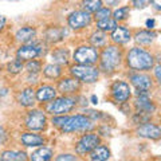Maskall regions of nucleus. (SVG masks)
Listing matches in <instances>:
<instances>
[{
  "instance_id": "1",
  "label": "nucleus",
  "mask_w": 161,
  "mask_h": 161,
  "mask_svg": "<svg viewBox=\"0 0 161 161\" xmlns=\"http://www.w3.org/2000/svg\"><path fill=\"white\" fill-rule=\"evenodd\" d=\"M124 55L125 48L114 43H108L99 50V59L97 66L101 75L113 77L124 70Z\"/></svg>"
},
{
  "instance_id": "2",
  "label": "nucleus",
  "mask_w": 161,
  "mask_h": 161,
  "mask_svg": "<svg viewBox=\"0 0 161 161\" xmlns=\"http://www.w3.org/2000/svg\"><path fill=\"white\" fill-rule=\"evenodd\" d=\"M156 55L152 50L134 44L133 47L125 50L124 69L130 71H150L154 66Z\"/></svg>"
},
{
  "instance_id": "3",
  "label": "nucleus",
  "mask_w": 161,
  "mask_h": 161,
  "mask_svg": "<svg viewBox=\"0 0 161 161\" xmlns=\"http://www.w3.org/2000/svg\"><path fill=\"white\" fill-rule=\"evenodd\" d=\"M97 124L92 121L85 113H70L66 115L63 125L59 128L62 134H80L95 130Z\"/></svg>"
},
{
  "instance_id": "4",
  "label": "nucleus",
  "mask_w": 161,
  "mask_h": 161,
  "mask_svg": "<svg viewBox=\"0 0 161 161\" xmlns=\"http://www.w3.org/2000/svg\"><path fill=\"white\" fill-rule=\"evenodd\" d=\"M50 126V117L42 106H35L27 109L23 118V129L30 132L44 133Z\"/></svg>"
},
{
  "instance_id": "5",
  "label": "nucleus",
  "mask_w": 161,
  "mask_h": 161,
  "mask_svg": "<svg viewBox=\"0 0 161 161\" xmlns=\"http://www.w3.org/2000/svg\"><path fill=\"white\" fill-rule=\"evenodd\" d=\"M44 112L51 115H63V114H70L74 110L78 109L77 105V95H62L58 94L53 101L42 105Z\"/></svg>"
},
{
  "instance_id": "6",
  "label": "nucleus",
  "mask_w": 161,
  "mask_h": 161,
  "mask_svg": "<svg viewBox=\"0 0 161 161\" xmlns=\"http://www.w3.org/2000/svg\"><path fill=\"white\" fill-rule=\"evenodd\" d=\"M50 51V46L43 42L42 39H35L31 43L19 44L18 48L15 50V58H18L22 62H27L31 59L40 58L43 59Z\"/></svg>"
},
{
  "instance_id": "7",
  "label": "nucleus",
  "mask_w": 161,
  "mask_h": 161,
  "mask_svg": "<svg viewBox=\"0 0 161 161\" xmlns=\"http://www.w3.org/2000/svg\"><path fill=\"white\" fill-rule=\"evenodd\" d=\"M66 73L70 74L75 79H78L83 85H94L97 83L101 78V71L97 64H78L70 63L66 67Z\"/></svg>"
},
{
  "instance_id": "8",
  "label": "nucleus",
  "mask_w": 161,
  "mask_h": 161,
  "mask_svg": "<svg viewBox=\"0 0 161 161\" xmlns=\"http://www.w3.org/2000/svg\"><path fill=\"white\" fill-rule=\"evenodd\" d=\"M132 97H133V89L126 79L118 78V79H114L109 85L106 99H109L115 106H121V105L126 102H130Z\"/></svg>"
},
{
  "instance_id": "9",
  "label": "nucleus",
  "mask_w": 161,
  "mask_h": 161,
  "mask_svg": "<svg viewBox=\"0 0 161 161\" xmlns=\"http://www.w3.org/2000/svg\"><path fill=\"white\" fill-rule=\"evenodd\" d=\"M125 79L132 86L133 92H154L160 86L156 85L149 71H125Z\"/></svg>"
},
{
  "instance_id": "10",
  "label": "nucleus",
  "mask_w": 161,
  "mask_h": 161,
  "mask_svg": "<svg viewBox=\"0 0 161 161\" xmlns=\"http://www.w3.org/2000/svg\"><path fill=\"white\" fill-rule=\"evenodd\" d=\"M101 142H103V140L95 130L80 133V134H78V138L75 140V142H74V153L79 156V157H86Z\"/></svg>"
},
{
  "instance_id": "11",
  "label": "nucleus",
  "mask_w": 161,
  "mask_h": 161,
  "mask_svg": "<svg viewBox=\"0 0 161 161\" xmlns=\"http://www.w3.org/2000/svg\"><path fill=\"white\" fill-rule=\"evenodd\" d=\"M93 24H94L93 15L86 12L82 8L74 9L66 18V27L73 32L87 31L89 28H92Z\"/></svg>"
},
{
  "instance_id": "12",
  "label": "nucleus",
  "mask_w": 161,
  "mask_h": 161,
  "mask_svg": "<svg viewBox=\"0 0 161 161\" xmlns=\"http://www.w3.org/2000/svg\"><path fill=\"white\" fill-rule=\"evenodd\" d=\"M99 59V50L93 47L87 42L75 46L71 53V63L78 64H97Z\"/></svg>"
},
{
  "instance_id": "13",
  "label": "nucleus",
  "mask_w": 161,
  "mask_h": 161,
  "mask_svg": "<svg viewBox=\"0 0 161 161\" xmlns=\"http://www.w3.org/2000/svg\"><path fill=\"white\" fill-rule=\"evenodd\" d=\"M54 85L57 87L58 94L62 95H77L83 89V85L67 73H64L59 79L55 80Z\"/></svg>"
},
{
  "instance_id": "14",
  "label": "nucleus",
  "mask_w": 161,
  "mask_h": 161,
  "mask_svg": "<svg viewBox=\"0 0 161 161\" xmlns=\"http://www.w3.org/2000/svg\"><path fill=\"white\" fill-rule=\"evenodd\" d=\"M133 110L142 113H148L154 115L158 112V103L157 101L153 99V93L150 94H141V95H133L130 99Z\"/></svg>"
},
{
  "instance_id": "15",
  "label": "nucleus",
  "mask_w": 161,
  "mask_h": 161,
  "mask_svg": "<svg viewBox=\"0 0 161 161\" xmlns=\"http://www.w3.org/2000/svg\"><path fill=\"white\" fill-rule=\"evenodd\" d=\"M70 30L66 26H59V24H51L47 26L43 31V38L42 40L46 42L48 46H57L64 42L67 38Z\"/></svg>"
},
{
  "instance_id": "16",
  "label": "nucleus",
  "mask_w": 161,
  "mask_h": 161,
  "mask_svg": "<svg viewBox=\"0 0 161 161\" xmlns=\"http://www.w3.org/2000/svg\"><path fill=\"white\" fill-rule=\"evenodd\" d=\"M134 134L140 138L149 140V141H160L161 140V128L158 122L150 119L140 125H136Z\"/></svg>"
},
{
  "instance_id": "17",
  "label": "nucleus",
  "mask_w": 161,
  "mask_h": 161,
  "mask_svg": "<svg viewBox=\"0 0 161 161\" xmlns=\"http://www.w3.org/2000/svg\"><path fill=\"white\" fill-rule=\"evenodd\" d=\"M15 102L18 103L19 108L22 109H31L38 106V101H36V95H35V86H26L20 87L16 93H15Z\"/></svg>"
},
{
  "instance_id": "18",
  "label": "nucleus",
  "mask_w": 161,
  "mask_h": 161,
  "mask_svg": "<svg viewBox=\"0 0 161 161\" xmlns=\"http://www.w3.org/2000/svg\"><path fill=\"white\" fill-rule=\"evenodd\" d=\"M132 39H133V31L128 26H125L124 23L118 24V26L109 34L110 43H114L121 47H125L126 44H129L132 42Z\"/></svg>"
},
{
  "instance_id": "19",
  "label": "nucleus",
  "mask_w": 161,
  "mask_h": 161,
  "mask_svg": "<svg viewBox=\"0 0 161 161\" xmlns=\"http://www.w3.org/2000/svg\"><path fill=\"white\" fill-rule=\"evenodd\" d=\"M48 138L44 136L43 133H38V132H30V130H24L20 133L19 136V144L23 148H38L42 145L47 144Z\"/></svg>"
},
{
  "instance_id": "20",
  "label": "nucleus",
  "mask_w": 161,
  "mask_h": 161,
  "mask_svg": "<svg viewBox=\"0 0 161 161\" xmlns=\"http://www.w3.org/2000/svg\"><path fill=\"white\" fill-rule=\"evenodd\" d=\"M35 95H36L38 105L42 106V105L53 101L58 95V92H57V87H55L54 83L40 82L39 85L35 86Z\"/></svg>"
},
{
  "instance_id": "21",
  "label": "nucleus",
  "mask_w": 161,
  "mask_h": 161,
  "mask_svg": "<svg viewBox=\"0 0 161 161\" xmlns=\"http://www.w3.org/2000/svg\"><path fill=\"white\" fill-rule=\"evenodd\" d=\"M157 38H158L157 31L142 28V30H136V31H133V39L132 40H134V43L137 44V46L149 48L156 43Z\"/></svg>"
},
{
  "instance_id": "22",
  "label": "nucleus",
  "mask_w": 161,
  "mask_h": 161,
  "mask_svg": "<svg viewBox=\"0 0 161 161\" xmlns=\"http://www.w3.org/2000/svg\"><path fill=\"white\" fill-rule=\"evenodd\" d=\"M48 55L51 58L53 63H57L64 69L71 63V51H70V48L67 46H59V44H57L54 48H50Z\"/></svg>"
},
{
  "instance_id": "23",
  "label": "nucleus",
  "mask_w": 161,
  "mask_h": 161,
  "mask_svg": "<svg viewBox=\"0 0 161 161\" xmlns=\"http://www.w3.org/2000/svg\"><path fill=\"white\" fill-rule=\"evenodd\" d=\"M35 39H38V28L31 24H24L20 26L14 34V40L18 44L31 43Z\"/></svg>"
},
{
  "instance_id": "24",
  "label": "nucleus",
  "mask_w": 161,
  "mask_h": 161,
  "mask_svg": "<svg viewBox=\"0 0 161 161\" xmlns=\"http://www.w3.org/2000/svg\"><path fill=\"white\" fill-rule=\"evenodd\" d=\"M64 73H66L64 67L59 66V64H57V63L50 62V63H43L42 73H40V75H42L43 79L53 80V82H55V80L59 79Z\"/></svg>"
},
{
  "instance_id": "25",
  "label": "nucleus",
  "mask_w": 161,
  "mask_h": 161,
  "mask_svg": "<svg viewBox=\"0 0 161 161\" xmlns=\"http://www.w3.org/2000/svg\"><path fill=\"white\" fill-rule=\"evenodd\" d=\"M86 42L89 44H92L93 47L101 50L102 47L106 46L108 43H110V40H109V35L108 34L99 31V30H97V28H93L92 31L87 34Z\"/></svg>"
},
{
  "instance_id": "26",
  "label": "nucleus",
  "mask_w": 161,
  "mask_h": 161,
  "mask_svg": "<svg viewBox=\"0 0 161 161\" xmlns=\"http://www.w3.org/2000/svg\"><path fill=\"white\" fill-rule=\"evenodd\" d=\"M54 149L48 147V144H44L42 147L35 148L31 153L28 154V160L32 161H50L54 158Z\"/></svg>"
},
{
  "instance_id": "27",
  "label": "nucleus",
  "mask_w": 161,
  "mask_h": 161,
  "mask_svg": "<svg viewBox=\"0 0 161 161\" xmlns=\"http://www.w3.org/2000/svg\"><path fill=\"white\" fill-rule=\"evenodd\" d=\"M86 158L90 161H108L112 158V150L106 144L101 142L98 147H95L92 152H90Z\"/></svg>"
},
{
  "instance_id": "28",
  "label": "nucleus",
  "mask_w": 161,
  "mask_h": 161,
  "mask_svg": "<svg viewBox=\"0 0 161 161\" xmlns=\"http://www.w3.org/2000/svg\"><path fill=\"white\" fill-rule=\"evenodd\" d=\"M2 161H27L28 153L22 149H4L0 152Z\"/></svg>"
},
{
  "instance_id": "29",
  "label": "nucleus",
  "mask_w": 161,
  "mask_h": 161,
  "mask_svg": "<svg viewBox=\"0 0 161 161\" xmlns=\"http://www.w3.org/2000/svg\"><path fill=\"white\" fill-rule=\"evenodd\" d=\"M130 12H132V7L130 6H121V7H114L112 9V18L117 22L118 24L128 22L130 18Z\"/></svg>"
},
{
  "instance_id": "30",
  "label": "nucleus",
  "mask_w": 161,
  "mask_h": 161,
  "mask_svg": "<svg viewBox=\"0 0 161 161\" xmlns=\"http://www.w3.org/2000/svg\"><path fill=\"white\" fill-rule=\"evenodd\" d=\"M94 28H97V30H99V31H102V32H105V34H110L113 31V30L118 26V23L115 22V20L110 16V18H108V19H103V20H98V22H94Z\"/></svg>"
},
{
  "instance_id": "31",
  "label": "nucleus",
  "mask_w": 161,
  "mask_h": 161,
  "mask_svg": "<svg viewBox=\"0 0 161 161\" xmlns=\"http://www.w3.org/2000/svg\"><path fill=\"white\" fill-rule=\"evenodd\" d=\"M6 71L7 74L12 75V77H16V75H20L24 71V62L19 60L18 58H14L12 60L6 64Z\"/></svg>"
},
{
  "instance_id": "32",
  "label": "nucleus",
  "mask_w": 161,
  "mask_h": 161,
  "mask_svg": "<svg viewBox=\"0 0 161 161\" xmlns=\"http://www.w3.org/2000/svg\"><path fill=\"white\" fill-rule=\"evenodd\" d=\"M43 63H44L43 59H40V58L27 60V62H24V71L30 74H40L42 73Z\"/></svg>"
},
{
  "instance_id": "33",
  "label": "nucleus",
  "mask_w": 161,
  "mask_h": 161,
  "mask_svg": "<svg viewBox=\"0 0 161 161\" xmlns=\"http://www.w3.org/2000/svg\"><path fill=\"white\" fill-rule=\"evenodd\" d=\"M79 6L82 9H85L86 12L89 14H94L97 9H99L101 7L103 6L102 0H80L79 2Z\"/></svg>"
},
{
  "instance_id": "34",
  "label": "nucleus",
  "mask_w": 161,
  "mask_h": 161,
  "mask_svg": "<svg viewBox=\"0 0 161 161\" xmlns=\"http://www.w3.org/2000/svg\"><path fill=\"white\" fill-rule=\"evenodd\" d=\"M112 9L108 6H102L99 9H97L94 14H93V20L94 22H98V20H103V19H108L112 16Z\"/></svg>"
},
{
  "instance_id": "35",
  "label": "nucleus",
  "mask_w": 161,
  "mask_h": 161,
  "mask_svg": "<svg viewBox=\"0 0 161 161\" xmlns=\"http://www.w3.org/2000/svg\"><path fill=\"white\" fill-rule=\"evenodd\" d=\"M83 113L86 114L92 121H94L95 124L103 122V119L106 118V115L103 114V112H97V110H89V109H86V108L83 109Z\"/></svg>"
},
{
  "instance_id": "36",
  "label": "nucleus",
  "mask_w": 161,
  "mask_h": 161,
  "mask_svg": "<svg viewBox=\"0 0 161 161\" xmlns=\"http://www.w3.org/2000/svg\"><path fill=\"white\" fill-rule=\"evenodd\" d=\"M54 160L55 161H78V160H80V157H79V156H77L75 153L66 152V153H59V154H57L54 157Z\"/></svg>"
},
{
  "instance_id": "37",
  "label": "nucleus",
  "mask_w": 161,
  "mask_h": 161,
  "mask_svg": "<svg viewBox=\"0 0 161 161\" xmlns=\"http://www.w3.org/2000/svg\"><path fill=\"white\" fill-rule=\"evenodd\" d=\"M149 73H150V75H152V78L156 82V85L160 86V83H161V64L154 63V66L152 67V70H150Z\"/></svg>"
},
{
  "instance_id": "38",
  "label": "nucleus",
  "mask_w": 161,
  "mask_h": 161,
  "mask_svg": "<svg viewBox=\"0 0 161 161\" xmlns=\"http://www.w3.org/2000/svg\"><path fill=\"white\" fill-rule=\"evenodd\" d=\"M149 6V0H130V7L136 9H145Z\"/></svg>"
},
{
  "instance_id": "39",
  "label": "nucleus",
  "mask_w": 161,
  "mask_h": 161,
  "mask_svg": "<svg viewBox=\"0 0 161 161\" xmlns=\"http://www.w3.org/2000/svg\"><path fill=\"white\" fill-rule=\"evenodd\" d=\"M9 140V133L8 130L4 128V125L0 124V145H6Z\"/></svg>"
},
{
  "instance_id": "40",
  "label": "nucleus",
  "mask_w": 161,
  "mask_h": 161,
  "mask_svg": "<svg viewBox=\"0 0 161 161\" xmlns=\"http://www.w3.org/2000/svg\"><path fill=\"white\" fill-rule=\"evenodd\" d=\"M149 4L156 12H161V0H149Z\"/></svg>"
},
{
  "instance_id": "41",
  "label": "nucleus",
  "mask_w": 161,
  "mask_h": 161,
  "mask_svg": "<svg viewBox=\"0 0 161 161\" xmlns=\"http://www.w3.org/2000/svg\"><path fill=\"white\" fill-rule=\"evenodd\" d=\"M102 3H103V6L114 8V7H118V4L121 3V0H102Z\"/></svg>"
},
{
  "instance_id": "42",
  "label": "nucleus",
  "mask_w": 161,
  "mask_h": 161,
  "mask_svg": "<svg viewBox=\"0 0 161 161\" xmlns=\"http://www.w3.org/2000/svg\"><path fill=\"white\" fill-rule=\"evenodd\" d=\"M145 28L148 30H154L156 28V19H147L145 20Z\"/></svg>"
},
{
  "instance_id": "43",
  "label": "nucleus",
  "mask_w": 161,
  "mask_h": 161,
  "mask_svg": "<svg viewBox=\"0 0 161 161\" xmlns=\"http://www.w3.org/2000/svg\"><path fill=\"white\" fill-rule=\"evenodd\" d=\"M6 27H7V18L3 16V15H0V35L3 34Z\"/></svg>"
},
{
  "instance_id": "44",
  "label": "nucleus",
  "mask_w": 161,
  "mask_h": 161,
  "mask_svg": "<svg viewBox=\"0 0 161 161\" xmlns=\"http://www.w3.org/2000/svg\"><path fill=\"white\" fill-rule=\"evenodd\" d=\"M9 94V89L8 87H2L0 89V98H3V97H6V95Z\"/></svg>"
},
{
  "instance_id": "45",
  "label": "nucleus",
  "mask_w": 161,
  "mask_h": 161,
  "mask_svg": "<svg viewBox=\"0 0 161 161\" xmlns=\"http://www.w3.org/2000/svg\"><path fill=\"white\" fill-rule=\"evenodd\" d=\"M89 102H92L93 105H97L98 103V97H97V95H92L90 99H89Z\"/></svg>"
}]
</instances>
